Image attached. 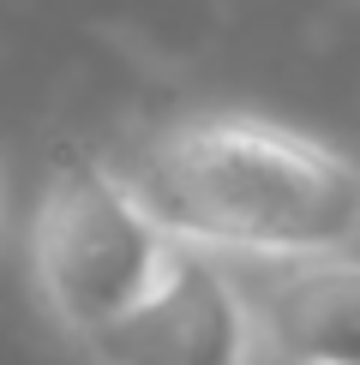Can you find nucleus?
Listing matches in <instances>:
<instances>
[{"label":"nucleus","instance_id":"2","mask_svg":"<svg viewBox=\"0 0 360 365\" xmlns=\"http://www.w3.org/2000/svg\"><path fill=\"white\" fill-rule=\"evenodd\" d=\"M180 240L144 210L120 162L72 156L49 174L30 216V282L66 336H96L156 294Z\"/></svg>","mask_w":360,"mask_h":365},{"label":"nucleus","instance_id":"1","mask_svg":"<svg viewBox=\"0 0 360 365\" xmlns=\"http://www.w3.org/2000/svg\"><path fill=\"white\" fill-rule=\"evenodd\" d=\"M132 192L180 246L229 264L360 252V162L270 114H186L126 162Z\"/></svg>","mask_w":360,"mask_h":365},{"label":"nucleus","instance_id":"3","mask_svg":"<svg viewBox=\"0 0 360 365\" xmlns=\"http://www.w3.org/2000/svg\"><path fill=\"white\" fill-rule=\"evenodd\" d=\"M90 365H264V324L229 257L180 246L156 294L84 336Z\"/></svg>","mask_w":360,"mask_h":365},{"label":"nucleus","instance_id":"4","mask_svg":"<svg viewBox=\"0 0 360 365\" xmlns=\"http://www.w3.org/2000/svg\"><path fill=\"white\" fill-rule=\"evenodd\" d=\"M252 306L276 365H360V252L259 264Z\"/></svg>","mask_w":360,"mask_h":365}]
</instances>
